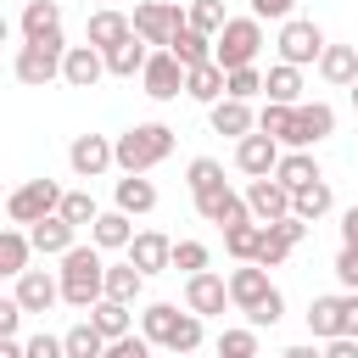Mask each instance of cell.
Returning <instances> with one entry per match:
<instances>
[{"label":"cell","mask_w":358,"mask_h":358,"mask_svg":"<svg viewBox=\"0 0 358 358\" xmlns=\"http://www.w3.org/2000/svg\"><path fill=\"white\" fill-rule=\"evenodd\" d=\"M0 358H22V347H17L11 336H0Z\"/></svg>","instance_id":"cell-56"},{"label":"cell","mask_w":358,"mask_h":358,"mask_svg":"<svg viewBox=\"0 0 358 358\" xmlns=\"http://www.w3.org/2000/svg\"><path fill=\"white\" fill-rule=\"evenodd\" d=\"M67 162H73L78 179H101V173L112 168V140H106V134H78V140L67 145Z\"/></svg>","instance_id":"cell-14"},{"label":"cell","mask_w":358,"mask_h":358,"mask_svg":"<svg viewBox=\"0 0 358 358\" xmlns=\"http://www.w3.org/2000/svg\"><path fill=\"white\" fill-rule=\"evenodd\" d=\"M274 45H280V62L308 67V62H319V50H324V28H319V22H308V17H285Z\"/></svg>","instance_id":"cell-8"},{"label":"cell","mask_w":358,"mask_h":358,"mask_svg":"<svg viewBox=\"0 0 358 358\" xmlns=\"http://www.w3.org/2000/svg\"><path fill=\"white\" fill-rule=\"evenodd\" d=\"M56 296H62V285H56L45 268H22V274H17V308H22V313H50Z\"/></svg>","instance_id":"cell-18"},{"label":"cell","mask_w":358,"mask_h":358,"mask_svg":"<svg viewBox=\"0 0 358 358\" xmlns=\"http://www.w3.org/2000/svg\"><path fill=\"white\" fill-rule=\"evenodd\" d=\"M302 235H308V224L302 218H274V224H263L257 229V252H252V263L257 268H280L285 257H291V246H302Z\"/></svg>","instance_id":"cell-7"},{"label":"cell","mask_w":358,"mask_h":358,"mask_svg":"<svg viewBox=\"0 0 358 358\" xmlns=\"http://www.w3.org/2000/svg\"><path fill=\"white\" fill-rule=\"evenodd\" d=\"M324 134H336V106H324V101H296L291 106V134H285V145L291 151H308V145H319Z\"/></svg>","instance_id":"cell-9"},{"label":"cell","mask_w":358,"mask_h":358,"mask_svg":"<svg viewBox=\"0 0 358 358\" xmlns=\"http://www.w3.org/2000/svg\"><path fill=\"white\" fill-rule=\"evenodd\" d=\"M62 34H45V39H28L22 50H17V78L28 84V90H45L50 78H62Z\"/></svg>","instance_id":"cell-5"},{"label":"cell","mask_w":358,"mask_h":358,"mask_svg":"<svg viewBox=\"0 0 358 358\" xmlns=\"http://www.w3.org/2000/svg\"><path fill=\"white\" fill-rule=\"evenodd\" d=\"M101 274H106V263H101V246H67L62 252V302H73V308H84L90 313V302H101Z\"/></svg>","instance_id":"cell-3"},{"label":"cell","mask_w":358,"mask_h":358,"mask_svg":"<svg viewBox=\"0 0 358 358\" xmlns=\"http://www.w3.org/2000/svg\"><path fill=\"white\" fill-rule=\"evenodd\" d=\"M319 358H358V341H352V336H330Z\"/></svg>","instance_id":"cell-54"},{"label":"cell","mask_w":358,"mask_h":358,"mask_svg":"<svg viewBox=\"0 0 358 358\" xmlns=\"http://www.w3.org/2000/svg\"><path fill=\"white\" fill-rule=\"evenodd\" d=\"M17 324H22V308H17V296H0V336H17Z\"/></svg>","instance_id":"cell-52"},{"label":"cell","mask_w":358,"mask_h":358,"mask_svg":"<svg viewBox=\"0 0 358 358\" xmlns=\"http://www.w3.org/2000/svg\"><path fill=\"white\" fill-rule=\"evenodd\" d=\"M218 352H229V358H257V330H224V336H218Z\"/></svg>","instance_id":"cell-46"},{"label":"cell","mask_w":358,"mask_h":358,"mask_svg":"<svg viewBox=\"0 0 358 358\" xmlns=\"http://www.w3.org/2000/svg\"><path fill=\"white\" fill-rule=\"evenodd\" d=\"M168 157H173V129L168 123H134L112 140V168H123V173H151Z\"/></svg>","instance_id":"cell-1"},{"label":"cell","mask_w":358,"mask_h":358,"mask_svg":"<svg viewBox=\"0 0 358 358\" xmlns=\"http://www.w3.org/2000/svg\"><path fill=\"white\" fill-rule=\"evenodd\" d=\"M218 358H229V352H218Z\"/></svg>","instance_id":"cell-60"},{"label":"cell","mask_w":358,"mask_h":358,"mask_svg":"<svg viewBox=\"0 0 358 358\" xmlns=\"http://www.w3.org/2000/svg\"><path fill=\"white\" fill-rule=\"evenodd\" d=\"M168 56H173L179 67H201V62H213V39H207V34H196V28L185 22V28H173Z\"/></svg>","instance_id":"cell-26"},{"label":"cell","mask_w":358,"mask_h":358,"mask_svg":"<svg viewBox=\"0 0 358 358\" xmlns=\"http://www.w3.org/2000/svg\"><path fill=\"white\" fill-rule=\"evenodd\" d=\"M257 134H268V140H280L285 145V134H291V106H280V101H268L263 112H257V123H252Z\"/></svg>","instance_id":"cell-42"},{"label":"cell","mask_w":358,"mask_h":358,"mask_svg":"<svg viewBox=\"0 0 358 358\" xmlns=\"http://www.w3.org/2000/svg\"><path fill=\"white\" fill-rule=\"evenodd\" d=\"M28 235H17V229H0V280H17L22 268H28Z\"/></svg>","instance_id":"cell-38"},{"label":"cell","mask_w":358,"mask_h":358,"mask_svg":"<svg viewBox=\"0 0 358 358\" xmlns=\"http://www.w3.org/2000/svg\"><path fill=\"white\" fill-rule=\"evenodd\" d=\"M129 28H134V34L145 39V45L168 50L173 28H185V11H179L173 0H140V6H134V17H129Z\"/></svg>","instance_id":"cell-6"},{"label":"cell","mask_w":358,"mask_h":358,"mask_svg":"<svg viewBox=\"0 0 358 358\" xmlns=\"http://www.w3.org/2000/svg\"><path fill=\"white\" fill-rule=\"evenodd\" d=\"M218 185H224V162H218V157H196V162H190V196L218 190Z\"/></svg>","instance_id":"cell-44"},{"label":"cell","mask_w":358,"mask_h":358,"mask_svg":"<svg viewBox=\"0 0 358 358\" xmlns=\"http://www.w3.org/2000/svg\"><path fill=\"white\" fill-rule=\"evenodd\" d=\"M185 95H190V101H201V106H213V101L224 95V67H218V62L185 67Z\"/></svg>","instance_id":"cell-29"},{"label":"cell","mask_w":358,"mask_h":358,"mask_svg":"<svg viewBox=\"0 0 358 358\" xmlns=\"http://www.w3.org/2000/svg\"><path fill=\"white\" fill-rule=\"evenodd\" d=\"M224 95H235V101L263 95V73H257V67H235V73H224Z\"/></svg>","instance_id":"cell-43"},{"label":"cell","mask_w":358,"mask_h":358,"mask_svg":"<svg viewBox=\"0 0 358 358\" xmlns=\"http://www.w3.org/2000/svg\"><path fill=\"white\" fill-rule=\"evenodd\" d=\"M319 73L330 84H352L358 78V45H324L319 50Z\"/></svg>","instance_id":"cell-32"},{"label":"cell","mask_w":358,"mask_h":358,"mask_svg":"<svg viewBox=\"0 0 358 358\" xmlns=\"http://www.w3.org/2000/svg\"><path fill=\"white\" fill-rule=\"evenodd\" d=\"M90 324H95L106 341H117V336H129V330H134V319H129V302H112V296L90 302Z\"/></svg>","instance_id":"cell-31"},{"label":"cell","mask_w":358,"mask_h":358,"mask_svg":"<svg viewBox=\"0 0 358 358\" xmlns=\"http://www.w3.org/2000/svg\"><path fill=\"white\" fill-rule=\"evenodd\" d=\"M168 268H185V274L207 268V246H201V241H173V252H168Z\"/></svg>","instance_id":"cell-45"},{"label":"cell","mask_w":358,"mask_h":358,"mask_svg":"<svg viewBox=\"0 0 358 358\" xmlns=\"http://www.w3.org/2000/svg\"><path fill=\"white\" fill-rule=\"evenodd\" d=\"M140 285H145V274H140L134 263H106V274H101V296H112V302H129V308H134Z\"/></svg>","instance_id":"cell-28"},{"label":"cell","mask_w":358,"mask_h":358,"mask_svg":"<svg viewBox=\"0 0 358 358\" xmlns=\"http://www.w3.org/2000/svg\"><path fill=\"white\" fill-rule=\"evenodd\" d=\"M73 235H78V229H73L62 213H45L39 224H28V246H34V252H45V257H62V252L73 246Z\"/></svg>","instance_id":"cell-20"},{"label":"cell","mask_w":358,"mask_h":358,"mask_svg":"<svg viewBox=\"0 0 358 358\" xmlns=\"http://www.w3.org/2000/svg\"><path fill=\"white\" fill-rule=\"evenodd\" d=\"M246 213H252V224H274V218L291 213V190H285L274 173H263V179L246 185Z\"/></svg>","instance_id":"cell-11"},{"label":"cell","mask_w":358,"mask_h":358,"mask_svg":"<svg viewBox=\"0 0 358 358\" xmlns=\"http://www.w3.org/2000/svg\"><path fill=\"white\" fill-rule=\"evenodd\" d=\"M106 352V336L84 319V324H73L67 336H62V358H101Z\"/></svg>","instance_id":"cell-37"},{"label":"cell","mask_w":358,"mask_h":358,"mask_svg":"<svg viewBox=\"0 0 358 358\" xmlns=\"http://www.w3.org/2000/svg\"><path fill=\"white\" fill-rule=\"evenodd\" d=\"M6 39H11V22H6V11H0V45H6Z\"/></svg>","instance_id":"cell-58"},{"label":"cell","mask_w":358,"mask_h":358,"mask_svg":"<svg viewBox=\"0 0 358 358\" xmlns=\"http://www.w3.org/2000/svg\"><path fill=\"white\" fill-rule=\"evenodd\" d=\"M274 162H280V140H268V134H241V145H235V168H241L246 179L274 173Z\"/></svg>","instance_id":"cell-17"},{"label":"cell","mask_w":358,"mask_h":358,"mask_svg":"<svg viewBox=\"0 0 358 358\" xmlns=\"http://www.w3.org/2000/svg\"><path fill=\"white\" fill-rule=\"evenodd\" d=\"M274 179H280L285 190H302V185H313V179H324V173H319V162H313L308 151H285V157L274 162Z\"/></svg>","instance_id":"cell-33"},{"label":"cell","mask_w":358,"mask_h":358,"mask_svg":"<svg viewBox=\"0 0 358 358\" xmlns=\"http://www.w3.org/2000/svg\"><path fill=\"white\" fill-rule=\"evenodd\" d=\"M280 313H285V296H280V291H268V296H263V302H257L246 319H252V330H263V324L274 330V324H280Z\"/></svg>","instance_id":"cell-47"},{"label":"cell","mask_w":358,"mask_h":358,"mask_svg":"<svg viewBox=\"0 0 358 358\" xmlns=\"http://www.w3.org/2000/svg\"><path fill=\"white\" fill-rule=\"evenodd\" d=\"M336 280H341L347 291H358V246H341V252H336Z\"/></svg>","instance_id":"cell-50"},{"label":"cell","mask_w":358,"mask_h":358,"mask_svg":"<svg viewBox=\"0 0 358 358\" xmlns=\"http://www.w3.org/2000/svg\"><path fill=\"white\" fill-rule=\"evenodd\" d=\"M95 6H106V0H95Z\"/></svg>","instance_id":"cell-61"},{"label":"cell","mask_w":358,"mask_h":358,"mask_svg":"<svg viewBox=\"0 0 358 358\" xmlns=\"http://www.w3.org/2000/svg\"><path fill=\"white\" fill-rule=\"evenodd\" d=\"M45 34H62V6H56V0H28V11H22V39H45Z\"/></svg>","instance_id":"cell-35"},{"label":"cell","mask_w":358,"mask_h":358,"mask_svg":"<svg viewBox=\"0 0 358 358\" xmlns=\"http://www.w3.org/2000/svg\"><path fill=\"white\" fill-rule=\"evenodd\" d=\"M263 95L280 101V106H296V101H302V67H291V62L268 67V73H263Z\"/></svg>","instance_id":"cell-30"},{"label":"cell","mask_w":358,"mask_h":358,"mask_svg":"<svg viewBox=\"0 0 358 358\" xmlns=\"http://www.w3.org/2000/svg\"><path fill=\"white\" fill-rule=\"evenodd\" d=\"M145 56H151V45H145L140 34H129V39H117V45H106V50H101V62H106V73H112V78H134V73L145 67Z\"/></svg>","instance_id":"cell-22"},{"label":"cell","mask_w":358,"mask_h":358,"mask_svg":"<svg viewBox=\"0 0 358 358\" xmlns=\"http://www.w3.org/2000/svg\"><path fill=\"white\" fill-rule=\"evenodd\" d=\"M185 308H190L196 319H213V313H224V308H229V285H224L218 274L196 268V274L185 280Z\"/></svg>","instance_id":"cell-13"},{"label":"cell","mask_w":358,"mask_h":358,"mask_svg":"<svg viewBox=\"0 0 358 358\" xmlns=\"http://www.w3.org/2000/svg\"><path fill=\"white\" fill-rule=\"evenodd\" d=\"M257 50H263V22H257V17H224V28L213 34V62H218L224 73L252 67Z\"/></svg>","instance_id":"cell-4"},{"label":"cell","mask_w":358,"mask_h":358,"mask_svg":"<svg viewBox=\"0 0 358 358\" xmlns=\"http://www.w3.org/2000/svg\"><path fill=\"white\" fill-rule=\"evenodd\" d=\"M291 6H296V0H252V17H257V22H263V17L285 22V17H291Z\"/></svg>","instance_id":"cell-51"},{"label":"cell","mask_w":358,"mask_h":358,"mask_svg":"<svg viewBox=\"0 0 358 358\" xmlns=\"http://www.w3.org/2000/svg\"><path fill=\"white\" fill-rule=\"evenodd\" d=\"M101 358H151V341L129 330V336H117V341H106V352H101Z\"/></svg>","instance_id":"cell-48"},{"label":"cell","mask_w":358,"mask_h":358,"mask_svg":"<svg viewBox=\"0 0 358 358\" xmlns=\"http://www.w3.org/2000/svg\"><path fill=\"white\" fill-rule=\"evenodd\" d=\"M207 117H213V134H235V140H241V134H252V123H257V117H252V106H246V101H235V95H218Z\"/></svg>","instance_id":"cell-25"},{"label":"cell","mask_w":358,"mask_h":358,"mask_svg":"<svg viewBox=\"0 0 358 358\" xmlns=\"http://www.w3.org/2000/svg\"><path fill=\"white\" fill-rule=\"evenodd\" d=\"M56 201H62V190H56L50 179H28V185L11 190L6 213H11V224H39L45 213H56Z\"/></svg>","instance_id":"cell-10"},{"label":"cell","mask_w":358,"mask_h":358,"mask_svg":"<svg viewBox=\"0 0 358 358\" xmlns=\"http://www.w3.org/2000/svg\"><path fill=\"white\" fill-rule=\"evenodd\" d=\"M101 73H106V62H101L95 45H67V50H62V78H67L73 90H95Z\"/></svg>","instance_id":"cell-16"},{"label":"cell","mask_w":358,"mask_h":358,"mask_svg":"<svg viewBox=\"0 0 358 358\" xmlns=\"http://www.w3.org/2000/svg\"><path fill=\"white\" fill-rule=\"evenodd\" d=\"M302 319H308V330H313L319 341H330V336H341V296H313Z\"/></svg>","instance_id":"cell-36"},{"label":"cell","mask_w":358,"mask_h":358,"mask_svg":"<svg viewBox=\"0 0 358 358\" xmlns=\"http://www.w3.org/2000/svg\"><path fill=\"white\" fill-rule=\"evenodd\" d=\"M341 246H358V207L341 213Z\"/></svg>","instance_id":"cell-55"},{"label":"cell","mask_w":358,"mask_h":358,"mask_svg":"<svg viewBox=\"0 0 358 358\" xmlns=\"http://www.w3.org/2000/svg\"><path fill=\"white\" fill-rule=\"evenodd\" d=\"M123 252H129V263H134L140 274H157V268H168V252H173V241H168V235H157V229H140V235H134Z\"/></svg>","instance_id":"cell-23"},{"label":"cell","mask_w":358,"mask_h":358,"mask_svg":"<svg viewBox=\"0 0 358 358\" xmlns=\"http://www.w3.org/2000/svg\"><path fill=\"white\" fill-rule=\"evenodd\" d=\"M140 84H145V95H151V101H173V95L185 90V67H179L168 50H151V56H145V67H140Z\"/></svg>","instance_id":"cell-12"},{"label":"cell","mask_w":358,"mask_h":358,"mask_svg":"<svg viewBox=\"0 0 358 358\" xmlns=\"http://www.w3.org/2000/svg\"><path fill=\"white\" fill-rule=\"evenodd\" d=\"M185 22H190L196 34H207V39H213V34L224 28V0H190V11H185Z\"/></svg>","instance_id":"cell-41"},{"label":"cell","mask_w":358,"mask_h":358,"mask_svg":"<svg viewBox=\"0 0 358 358\" xmlns=\"http://www.w3.org/2000/svg\"><path fill=\"white\" fill-rule=\"evenodd\" d=\"M257 229H263V224H252V218H246V224H229V229H224V252H229L235 263H252V252H257Z\"/></svg>","instance_id":"cell-40"},{"label":"cell","mask_w":358,"mask_h":358,"mask_svg":"<svg viewBox=\"0 0 358 358\" xmlns=\"http://www.w3.org/2000/svg\"><path fill=\"white\" fill-rule=\"evenodd\" d=\"M280 358H319V347H291V352H280Z\"/></svg>","instance_id":"cell-57"},{"label":"cell","mask_w":358,"mask_h":358,"mask_svg":"<svg viewBox=\"0 0 358 358\" xmlns=\"http://www.w3.org/2000/svg\"><path fill=\"white\" fill-rule=\"evenodd\" d=\"M56 213H62V218H67L73 229H90L101 207H95V196H90V190H67V196L56 201Z\"/></svg>","instance_id":"cell-39"},{"label":"cell","mask_w":358,"mask_h":358,"mask_svg":"<svg viewBox=\"0 0 358 358\" xmlns=\"http://www.w3.org/2000/svg\"><path fill=\"white\" fill-rule=\"evenodd\" d=\"M330 185L324 179H313V185H302V190H291V218H302V224H313V218H324L330 213Z\"/></svg>","instance_id":"cell-34"},{"label":"cell","mask_w":358,"mask_h":358,"mask_svg":"<svg viewBox=\"0 0 358 358\" xmlns=\"http://www.w3.org/2000/svg\"><path fill=\"white\" fill-rule=\"evenodd\" d=\"M151 207H157V185H151L145 173H123V179H117V213L140 218V213H151Z\"/></svg>","instance_id":"cell-27"},{"label":"cell","mask_w":358,"mask_h":358,"mask_svg":"<svg viewBox=\"0 0 358 358\" xmlns=\"http://www.w3.org/2000/svg\"><path fill=\"white\" fill-rule=\"evenodd\" d=\"M341 336H352V341H358V291H347V296H341Z\"/></svg>","instance_id":"cell-53"},{"label":"cell","mask_w":358,"mask_h":358,"mask_svg":"<svg viewBox=\"0 0 358 358\" xmlns=\"http://www.w3.org/2000/svg\"><path fill=\"white\" fill-rule=\"evenodd\" d=\"M22 358H62V336H45V330L28 336L22 341Z\"/></svg>","instance_id":"cell-49"},{"label":"cell","mask_w":358,"mask_h":358,"mask_svg":"<svg viewBox=\"0 0 358 358\" xmlns=\"http://www.w3.org/2000/svg\"><path fill=\"white\" fill-rule=\"evenodd\" d=\"M196 213H201L207 224H218V229H229V224H246V218H252V213H246V196H235L229 185L201 190V196H196Z\"/></svg>","instance_id":"cell-15"},{"label":"cell","mask_w":358,"mask_h":358,"mask_svg":"<svg viewBox=\"0 0 358 358\" xmlns=\"http://www.w3.org/2000/svg\"><path fill=\"white\" fill-rule=\"evenodd\" d=\"M224 285H229V302H235L241 313H252V308H257V302L274 291V285H268V268H257V263H241V268H235Z\"/></svg>","instance_id":"cell-19"},{"label":"cell","mask_w":358,"mask_h":358,"mask_svg":"<svg viewBox=\"0 0 358 358\" xmlns=\"http://www.w3.org/2000/svg\"><path fill=\"white\" fill-rule=\"evenodd\" d=\"M129 34H134L129 17L112 11V6H95L90 22H84V45H95V50H106V45H117V39H129Z\"/></svg>","instance_id":"cell-21"},{"label":"cell","mask_w":358,"mask_h":358,"mask_svg":"<svg viewBox=\"0 0 358 358\" xmlns=\"http://www.w3.org/2000/svg\"><path fill=\"white\" fill-rule=\"evenodd\" d=\"M347 90H352V106H358V78H352V84H347Z\"/></svg>","instance_id":"cell-59"},{"label":"cell","mask_w":358,"mask_h":358,"mask_svg":"<svg viewBox=\"0 0 358 358\" xmlns=\"http://www.w3.org/2000/svg\"><path fill=\"white\" fill-rule=\"evenodd\" d=\"M134 241V224H129V213H95V224H90V246H101V252H123Z\"/></svg>","instance_id":"cell-24"},{"label":"cell","mask_w":358,"mask_h":358,"mask_svg":"<svg viewBox=\"0 0 358 358\" xmlns=\"http://www.w3.org/2000/svg\"><path fill=\"white\" fill-rule=\"evenodd\" d=\"M140 336L151 341V347H168V352H196L201 347V319L185 308H173V302H151L145 313H140Z\"/></svg>","instance_id":"cell-2"}]
</instances>
